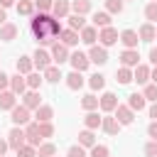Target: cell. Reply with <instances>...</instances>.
Returning a JSON list of instances; mask_svg holds the SVG:
<instances>
[{
    "label": "cell",
    "mask_w": 157,
    "mask_h": 157,
    "mask_svg": "<svg viewBox=\"0 0 157 157\" xmlns=\"http://www.w3.org/2000/svg\"><path fill=\"white\" fill-rule=\"evenodd\" d=\"M52 15L49 12H34L32 20H29V27H32V34L34 39L42 44V47H52L56 39L52 37Z\"/></svg>",
    "instance_id": "6da1fadb"
},
{
    "label": "cell",
    "mask_w": 157,
    "mask_h": 157,
    "mask_svg": "<svg viewBox=\"0 0 157 157\" xmlns=\"http://www.w3.org/2000/svg\"><path fill=\"white\" fill-rule=\"evenodd\" d=\"M32 64H34L39 71H44V69H47V66H52L54 61H52V54H49L47 49H39V47H37V49H34V54H32Z\"/></svg>",
    "instance_id": "7a4b0ae2"
},
{
    "label": "cell",
    "mask_w": 157,
    "mask_h": 157,
    "mask_svg": "<svg viewBox=\"0 0 157 157\" xmlns=\"http://www.w3.org/2000/svg\"><path fill=\"white\" fill-rule=\"evenodd\" d=\"M10 120L15 123V125H27L29 120H32V115H29V108H25V105H15L12 110H10Z\"/></svg>",
    "instance_id": "3957f363"
},
{
    "label": "cell",
    "mask_w": 157,
    "mask_h": 157,
    "mask_svg": "<svg viewBox=\"0 0 157 157\" xmlns=\"http://www.w3.org/2000/svg\"><path fill=\"white\" fill-rule=\"evenodd\" d=\"M25 140H27V145H32V147H39V145H42L39 123H27V125H25Z\"/></svg>",
    "instance_id": "277c9868"
},
{
    "label": "cell",
    "mask_w": 157,
    "mask_h": 157,
    "mask_svg": "<svg viewBox=\"0 0 157 157\" xmlns=\"http://www.w3.org/2000/svg\"><path fill=\"white\" fill-rule=\"evenodd\" d=\"M113 113H115V120H118L120 125H130V123L135 120V110H132L130 105H120V103H118Z\"/></svg>",
    "instance_id": "5b68a950"
},
{
    "label": "cell",
    "mask_w": 157,
    "mask_h": 157,
    "mask_svg": "<svg viewBox=\"0 0 157 157\" xmlns=\"http://www.w3.org/2000/svg\"><path fill=\"white\" fill-rule=\"evenodd\" d=\"M118 29H113V27H101V32H98V42H101V47H113L115 42H118Z\"/></svg>",
    "instance_id": "8992f818"
},
{
    "label": "cell",
    "mask_w": 157,
    "mask_h": 157,
    "mask_svg": "<svg viewBox=\"0 0 157 157\" xmlns=\"http://www.w3.org/2000/svg\"><path fill=\"white\" fill-rule=\"evenodd\" d=\"M49 54H52V61H54V64H64V61H69V47L61 44V42H54Z\"/></svg>",
    "instance_id": "52a82bcc"
},
{
    "label": "cell",
    "mask_w": 157,
    "mask_h": 157,
    "mask_svg": "<svg viewBox=\"0 0 157 157\" xmlns=\"http://www.w3.org/2000/svg\"><path fill=\"white\" fill-rule=\"evenodd\" d=\"M88 61H91V64H98V66H103V64L108 61V52H105V47L91 44V49H88Z\"/></svg>",
    "instance_id": "ba28073f"
},
{
    "label": "cell",
    "mask_w": 157,
    "mask_h": 157,
    "mask_svg": "<svg viewBox=\"0 0 157 157\" xmlns=\"http://www.w3.org/2000/svg\"><path fill=\"white\" fill-rule=\"evenodd\" d=\"M27 140H25V130L20 128V125H15L10 132H7V147H12V150H17V147H22Z\"/></svg>",
    "instance_id": "9c48e42d"
},
{
    "label": "cell",
    "mask_w": 157,
    "mask_h": 157,
    "mask_svg": "<svg viewBox=\"0 0 157 157\" xmlns=\"http://www.w3.org/2000/svg\"><path fill=\"white\" fill-rule=\"evenodd\" d=\"M137 64H140V54H137V49H123V52H120V66L135 69Z\"/></svg>",
    "instance_id": "30bf717a"
},
{
    "label": "cell",
    "mask_w": 157,
    "mask_h": 157,
    "mask_svg": "<svg viewBox=\"0 0 157 157\" xmlns=\"http://www.w3.org/2000/svg\"><path fill=\"white\" fill-rule=\"evenodd\" d=\"M22 105L25 108H29V110H37L39 105H42V96H39V91H25L22 93Z\"/></svg>",
    "instance_id": "8fae6325"
},
{
    "label": "cell",
    "mask_w": 157,
    "mask_h": 157,
    "mask_svg": "<svg viewBox=\"0 0 157 157\" xmlns=\"http://www.w3.org/2000/svg\"><path fill=\"white\" fill-rule=\"evenodd\" d=\"M115 105H118V96H115V93H110V91H105V93L98 98V108H101L103 113H113V110H115Z\"/></svg>",
    "instance_id": "7c38bea8"
},
{
    "label": "cell",
    "mask_w": 157,
    "mask_h": 157,
    "mask_svg": "<svg viewBox=\"0 0 157 157\" xmlns=\"http://www.w3.org/2000/svg\"><path fill=\"white\" fill-rule=\"evenodd\" d=\"M69 12H71V2H69V0H54V2H52V12H49L52 17L64 20Z\"/></svg>",
    "instance_id": "4fadbf2b"
},
{
    "label": "cell",
    "mask_w": 157,
    "mask_h": 157,
    "mask_svg": "<svg viewBox=\"0 0 157 157\" xmlns=\"http://www.w3.org/2000/svg\"><path fill=\"white\" fill-rule=\"evenodd\" d=\"M118 42H123V47H125V49H137L140 37H137V32H135V29H123V32H120V37H118Z\"/></svg>",
    "instance_id": "5bb4252c"
},
{
    "label": "cell",
    "mask_w": 157,
    "mask_h": 157,
    "mask_svg": "<svg viewBox=\"0 0 157 157\" xmlns=\"http://www.w3.org/2000/svg\"><path fill=\"white\" fill-rule=\"evenodd\" d=\"M69 61H71V66H74V71H86L88 69V54H83V52H74V54H69Z\"/></svg>",
    "instance_id": "9a60e30c"
},
{
    "label": "cell",
    "mask_w": 157,
    "mask_h": 157,
    "mask_svg": "<svg viewBox=\"0 0 157 157\" xmlns=\"http://www.w3.org/2000/svg\"><path fill=\"white\" fill-rule=\"evenodd\" d=\"M59 42H61V44H66V47H76L81 39H78V32H76V29L66 27V29H61V34H59Z\"/></svg>",
    "instance_id": "2e32d148"
},
{
    "label": "cell",
    "mask_w": 157,
    "mask_h": 157,
    "mask_svg": "<svg viewBox=\"0 0 157 157\" xmlns=\"http://www.w3.org/2000/svg\"><path fill=\"white\" fill-rule=\"evenodd\" d=\"M10 91H12L15 96H22V93L27 91V81H25V76H22V74L10 76Z\"/></svg>",
    "instance_id": "e0dca14e"
},
{
    "label": "cell",
    "mask_w": 157,
    "mask_h": 157,
    "mask_svg": "<svg viewBox=\"0 0 157 157\" xmlns=\"http://www.w3.org/2000/svg\"><path fill=\"white\" fill-rule=\"evenodd\" d=\"M132 81H137L140 86L150 83V66H145V64H137V66H135V71H132Z\"/></svg>",
    "instance_id": "ac0fdd59"
},
{
    "label": "cell",
    "mask_w": 157,
    "mask_h": 157,
    "mask_svg": "<svg viewBox=\"0 0 157 157\" xmlns=\"http://www.w3.org/2000/svg\"><path fill=\"white\" fill-rule=\"evenodd\" d=\"M101 128H103L108 135H118V130H120L123 125L115 120V115H105V118H101Z\"/></svg>",
    "instance_id": "d6986e66"
},
{
    "label": "cell",
    "mask_w": 157,
    "mask_h": 157,
    "mask_svg": "<svg viewBox=\"0 0 157 157\" xmlns=\"http://www.w3.org/2000/svg\"><path fill=\"white\" fill-rule=\"evenodd\" d=\"M17 105V96L12 91H0V110H12Z\"/></svg>",
    "instance_id": "ffe728a7"
},
{
    "label": "cell",
    "mask_w": 157,
    "mask_h": 157,
    "mask_svg": "<svg viewBox=\"0 0 157 157\" xmlns=\"http://www.w3.org/2000/svg\"><path fill=\"white\" fill-rule=\"evenodd\" d=\"M78 39H81L83 44H88V47H91V44H96V39H98V29H96V27H88V25H86V27H83V29L78 32Z\"/></svg>",
    "instance_id": "44dd1931"
},
{
    "label": "cell",
    "mask_w": 157,
    "mask_h": 157,
    "mask_svg": "<svg viewBox=\"0 0 157 157\" xmlns=\"http://www.w3.org/2000/svg\"><path fill=\"white\" fill-rule=\"evenodd\" d=\"M42 76H44V81H49V83H59L61 78H64V74H61V69L59 66H47L44 71H42Z\"/></svg>",
    "instance_id": "7402d4cb"
},
{
    "label": "cell",
    "mask_w": 157,
    "mask_h": 157,
    "mask_svg": "<svg viewBox=\"0 0 157 157\" xmlns=\"http://www.w3.org/2000/svg\"><path fill=\"white\" fill-rule=\"evenodd\" d=\"M137 37H140L142 42H152V39L157 37V29H155V25H152V22H145V25L137 29Z\"/></svg>",
    "instance_id": "603a6c76"
},
{
    "label": "cell",
    "mask_w": 157,
    "mask_h": 157,
    "mask_svg": "<svg viewBox=\"0 0 157 157\" xmlns=\"http://www.w3.org/2000/svg\"><path fill=\"white\" fill-rule=\"evenodd\" d=\"M66 78V86L71 88V91H78L81 86H83V71H71L69 76H64Z\"/></svg>",
    "instance_id": "cb8c5ba5"
},
{
    "label": "cell",
    "mask_w": 157,
    "mask_h": 157,
    "mask_svg": "<svg viewBox=\"0 0 157 157\" xmlns=\"http://www.w3.org/2000/svg\"><path fill=\"white\" fill-rule=\"evenodd\" d=\"M15 37H17V25H12V22L0 25V39H2V42H10V39H15Z\"/></svg>",
    "instance_id": "d4e9b609"
},
{
    "label": "cell",
    "mask_w": 157,
    "mask_h": 157,
    "mask_svg": "<svg viewBox=\"0 0 157 157\" xmlns=\"http://www.w3.org/2000/svg\"><path fill=\"white\" fill-rule=\"evenodd\" d=\"M34 118H37V123H49V120L54 118L52 105H39V108L34 110Z\"/></svg>",
    "instance_id": "484cf974"
},
{
    "label": "cell",
    "mask_w": 157,
    "mask_h": 157,
    "mask_svg": "<svg viewBox=\"0 0 157 157\" xmlns=\"http://www.w3.org/2000/svg\"><path fill=\"white\" fill-rule=\"evenodd\" d=\"M91 20H93V27H98V29H101V27H110V15H108L105 10L93 12V17H91Z\"/></svg>",
    "instance_id": "4316f807"
},
{
    "label": "cell",
    "mask_w": 157,
    "mask_h": 157,
    "mask_svg": "<svg viewBox=\"0 0 157 157\" xmlns=\"http://www.w3.org/2000/svg\"><path fill=\"white\" fill-rule=\"evenodd\" d=\"M15 66H17V74H22V76H27V74L34 69V64H32V56H20Z\"/></svg>",
    "instance_id": "83f0119b"
},
{
    "label": "cell",
    "mask_w": 157,
    "mask_h": 157,
    "mask_svg": "<svg viewBox=\"0 0 157 157\" xmlns=\"http://www.w3.org/2000/svg\"><path fill=\"white\" fill-rule=\"evenodd\" d=\"M145 103H147V101H145L142 93H130V96H128V105H130L132 110H137V113L145 108Z\"/></svg>",
    "instance_id": "f1b7e54d"
},
{
    "label": "cell",
    "mask_w": 157,
    "mask_h": 157,
    "mask_svg": "<svg viewBox=\"0 0 157 157\" xmlns=\"http://www.w3.org/2000/svg\"><path fill=\"white\" fill-rule=\"evenodd\" d=\"M83 125H86L88 130H96V128H101V115H98L96 110H86V118H83Z\"/></svg>",
    "instance_id": "f546056e"
},
{
    "label": "cell",
    "mask_w": 157,
    "mask_h": 157,
    "mask_svg": "<svg viewBox=\"0 0 157 157\" xmlns=\"http://www.w3.org/2000/svg\"><path fill=\"white\" fill-rule=\"evenodd\" d=\"M78 145H81V147H93V145H96V135H93V130H88V128L81 130V132H78Z\"/></svg>",
    "instance_id": "4dcf8cb0"
},
{
    "label": "cell",
    "mask_w": 157,
    "mask_h": 157,
    "mask_svg": "<svg viewBox=\"0 0 157 157\" xmlns=\"http://www.w3.org/2000/svg\"><path fill=\"white\" fill-rule=\"evenodd\" d=\"M25 81H27V88H32V91H39V86H42L44 76H42V74H34V71H29V74L25 76Z\"/></svg>",
    "instance_id": "1f68e13d"
},
{
    "label": "cell",
    "mask_w": 157,
    "mask_h": 157,
    "mask_svg": "<svg viewBox=\"0 0 157 157\" xmlns=\"http://www.w3.org/2000/svg\"><path fill=\"white\" fill-rule=\"evenodd\" d=\"M17 12L25 15V17H32L34 15V0H20L17 2Z\"/></svg>",
    "instance_id": "d6a6232c"
},
{
    "label": "cell",
    "mask_w": 157,
    "mask_h": 157,
    "mask_svg": "<svg viewBox=\"0 0 157 157\" xmlns=\"http://www.w3.org/2000/svg\"><path fill=\"white\" fill-rule=\"evenodd\" d=\"M66 17H69V27H71V29L81 32V29L86 27V17H83V15H76V12H74V15H66Z\"/></svg>",
    "instance_id": "836d02e7"
},
{
    "label": "cell",
    "mask_w": 157,
    "mask_h": 157,
    "mask_svg": "<svg viewBox=\"0 0 157 157\" xmlns=\"http://www.w3.org/2000/svg\"><path fill=\"white\" fill-rule=\"evenodd\" d=\"M115 81H118V83H123V86H125V83H130V81H132V71H130L128 66L115 69Z\"/></svg>",
    "instance_id": "e575fe53"
},
{
    "label": "cell",
    "mask_w": 157,
    "mask_h": 157,
    "mask_svg": "<svg viewBox=\"0 0 157 157\" xmlns=\"http://www.w3.org/2000/svg\"><path fill=\"white\" fill-rule=\"evenodd\" d=\"M81 108H83V110H98V98H96L93 93H86V96L81 98Z\"/></svg>",
    "instance_id": "d590c367"
},
{
    "label": "cell",
    "mask_w": 157,
    "mask_h": 157,
    "mask_svg": "<svg viewBox=\"0 0 157 157\" xmlns=\"http://www.w3.org/2000/svg\"><path fill=\"white\" fill-rule=\"evenodd\" d=\"M71 10L76 15H86V12H91V0H74L71 2Z\"/></svg>",
    "instance_id": "8d00e7d4"
},
{
    "label": "cell",
    "mask_w": 157,
    "mask_h": 157,
    "mask_svg": "<svg viewBox=\"0 0 157 157\" xmlns=\"http://www.w3.org/2000/svg\"><path fill=\"white\" fill-rule=\"evenodd\" d=\"M54 155H56V147L52 142H42L37 147V157H54Z\"/></svg>",
    "instance_id": "74e56055"
},
{
    "label": "cell",
    "mask_w": 157,
    "mask_h": 157,
    "mask_svg": "<svg viewBox=\"0 0 157 157\" xmlns=\"http://www.w3.org/2000/svg\"><path fill=\"white\" fill-rule=\"evenodd\" d=\"M105 12L108 15H120L123 12V0H105Z\"/></svg>",
    "instance_id": "f35d334b"
},
{
    "label": "cell",
    "mask_w": 157,
    "mask_h": 157,
    "mask_svg": "<svg viewBox=\"0 0 157 157\" xmlns=\"http://www.w3.org/2000/svg\"><path fill=\"white\" fill-rule=\"evenodd\" d=\"M88 86H91L93 91H101V88L105 86V76H103V74H93V76L88 78Z\"/></svg>",
    "instance_id": "ab89813d"
},
{
    "label": "cell",
    "mask_w": 157,
    "mask_h": 157,
    "mask_svg": "<svg viewBox=\"0 0 157 157\" xmlns=\"http://www.w3.org/2000/svg\"><path fill=\"white\" fill-rule=\"evenodd\" d=\"M15 152H17V157H37V147H32V145H27V142H25L22 147H17Z\"/></svg>",
    "instance_id": "60d3db41"
},
{
    "label": "cell",
    "mask_w": 157,
    "mask_h": 157,
    "mask_svg": "<svg viewBox=\"0 0 157 157\" xmlns=\"http://www.w3.org/2000/svg\"><path fill=\"white\" fill-rule=\"evenodd\" d=\"M142 96H145V101H157V83H145Z\"/></svg>",
    "instance_id": "b9f144b4"
},
{
    "label": "cell",
    "mask_w": 157,
    "mask_h": 157,
    "mask_svg": "<svg viewBox=\"0 0 157 157\" xmlns=\"http://www.w3.org/2000/svg\"><path fill=\"white\" fill-rule=\"evenodd\" d=\"M145 17L155 25L157 22V2H147V7H145Z\"/></svg>",
    "instance_id": "7bdbcfd3"
},
{
    "label": "cell",
    "mask_w": 157,
    "mask_h": 157,
    "mask_svg": "<svg viewBox=\"0 0 157 157\" xmlns=\"http://www.w3.org/2000/svg\"><path fill=\"white\" fill-rule=\"evenodd\" d=\"M39 135H42V140L54 135V125H52V120H49V123H39Z\"/></svg>",
    "instance_id": "ee69618b"
},
{
    "label": "cell",
    "mask_w": 157,
    "mask_h": 157,
    "mask_svg": "<svg viewBox=\"0 0 157 157\" xmlns=\"http://www.w3.org/2000/svg\"><path fill=\"white\" fill-rule=\"evenodd\" d=\"M52 2L54 0H34V10L37 12H52Z\"/></svg>",
    "instance_id": "f6af8a7d"
},
{
    "label": "cell",
    "mask_w": 157,
    "mask_h": 157,
    "mask_svg": "<svg viewBox=\"0 0 157 157\" xmlns=\"http://www.w3.org/2000/svg\"><path fill=\"white\" fill-rule=\"evenodd\" d=\"M66 157H86V147H81V145H71L69 152H66Z\"/></svg>",
    "instance_id": "bcb514c9"
},
{
    "label": "cell",
    "mask_w": 157,
    "mask_h": 157,
    "mask_svg": "<svg viewBox=\"0 0 157 157\" xmlns=\"http://www.w3.org/2000/svg\"><path fill=\"white\" fill-rule=\"evenodd\" d=\"M91 157H108V147L105 145H93L91 147Z\"/></svg>",
    "instance_id": "7dc6e473"
},
{
    "label": "cell",
    "mask_w": 157,
    "mask_h": 157,
    "mask_svg": "<svg viewBox=\"0 0 157 157\" xmlns=\"http://www.w3.org/2000/svg\"><path fill=\"white\" fill-rule=\"evenodd\" d=\"M145 155H147V157H157V140H150V142L145 145Z\"/></svg>",
    "instance_id": "c3c4849f"
},
{
    "label": "cell",
    "mask_w": 157,
    "mask_h": 157,
    "mask_svg": "<svg viewBox=\"0 0 157 157\" xmlns=\"http://www.w3.org/2000/svg\"><path fill=\"white\" fill-rule=\"evenodd\" d=\"M61 29H64V27H61V25H59V20L54 17V20H52V37H54V39H59V34H61Z\"/></svg>",
    "instance_id": "681fc988"
},
{
    "label": "cell",
    "mask_w": 157,
    "mask_h": 157,
    "mask_svg": "<svg viewBox=\"0 0 157 157\" xmlns=\"http://www.w3.org/2000/svg\"><path fill=\"white\" fill-rule=\"evenodd\" d=\"M10 88V76L5 71H0V91H7Z\"/></svg>",
    "instance_id": "f907efd6"
},
{
    "label": "cell",
    "mask_w": 157,
    "mask_h": 157,
    "mask_svg": "<svg viewBox=\"0 0 157 157\" xmlns=\"http://www.w3.org/2000/svg\"><path fill=\"white\" fill-rule=\"evenodd\" d=\"M147 135H150L152 140H157V120H152V123L147 125Z\"/></svg>",
    "instance_id": "816d5d0a"
},
{
    "label": "cell",
    "mask_w": 157,
    "mask_h": 157,
    "mask_svg": "<svg viewBox=\"0 0 157 157\" xmlns=\"http://www.w3.org/2000/svg\"><path fill=\"white\" fill-rule=\"evenodd\" d=\"M150 118L157 120V101H152V105H150Z\"/></svg>",
    "instance_id": "f5cc1de1"
},
{
    "label": "cell",
    "mask_w": 157,
    "mask_h": 157,
    "mask_svg": "<svg viewBox=\"0 0 157 157\" xmlns=\"http://www.w3.org/2000/svg\"><path fill=\"white\" fill-rule=\"evenodd\" d=\"M150 61L157 66V47H152V49H150Z\"/></svg>",
    "instance_id": "db71d44e"
},
{
    "label": "cell",
    "mask_w": 157,
    "mask_h": 157,
    "mask_svg": "<svg viewBox=\"0 0 157 157\" xmlns=\"http://www.w3.org/2000/svg\"><path fill=\"white\" fill-rule=\"evenodd\" d=\"M12 5H15V0H0V7H5V10L12 7Z\"/></svg>",
    "instance_id": "11a10c76"
},
{
    "label": "cell",
    "mask_w": 157,
    "mask_h": 157,
    "mask_svg": "<svg viewBox=\"0 0 157 157\" xmlns=\"http://www.w3.org/2000/svg\"><path fill=\"white\" fill-rule=\"evenodd\" d=\"M150 81H152V83H157V66H155V69H150Z\"/></svg>",
    "instance_id": "9f6ffc18"
},
{
    "label": "cell",
    "mask_w": 157,
    "mask_h": 157,
    "mask_svg": "<svg viewBox=\"0 0 157 157\" xmlns=\"http://www.w3.org/2000/svg\"><path fill=\"white\" fill-rule=\"evenodd\" d=\"M7 152V140H0V155Z\"/></svg>",
    "instance_id": "6f0895ef"
},
{
    "label": "cell",
    "mask_w": 157,
    "mask_h": 157,
    "mask_svg": "<svg viewBox=\"0 0 157 157\" xmlns=\"http://www.w3.org/2000/svg\"><path fill=\"white\" fill-rule=\"evenodd\" d=\"M5 20H7V15H5V7H0V25H5Z\"/></svg>",
    "instance_id": "680465c9"
},
{
    "label": "cell",
    "mask_w": 157,
    "mask_h": 157,
    "mask_svg": "<svg viewBox=\"0 0 157 157\" xmlns=\"http://www.w3.org/2000/svg\"><path fill=\"white\" fill-rule=\"evenodd\" d=\"M155 29H157V22H155Z\"/></svg>",
    "instance_id": "91938a15"
},
{
    "label": "cell",
    "mask_w": 157,
    "mask_h": 157,
    "mask_svg": "<svg viewBox=\"0 0 157 157\" xmlns=\"http://www.w3.org/2000/svg\"><path fill=\"white\" fill-rule=\"evenodd\" d=\"M152 2H157V0H152Z\"/></svg>",
    "instance_id": "94428289"
},
{
    "label": "cell",
    "mask_w": 157,
    "mask_h": 157,
    "mask_svg": "<svg viewBox=\"0 0 157 157\" xmlns=\"http://www.w3.org/2000/svg\"><path fill=\"white\" fill-rule=\"evenodd\" d=\"M0 157H5V155H0Z\"/></svg>",
    "instance_id": "6125c7cd"
}]
</instances>
